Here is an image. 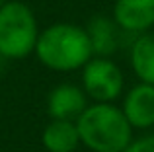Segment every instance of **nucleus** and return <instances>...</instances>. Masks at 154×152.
I'll return each mask as SVG.
<instances>
[{
  "instance_id": "7ed1b4c3",
  "label": "nucleus",
  "mask_w": 154,
  "mask_h": 152,
  "mask_svg": "<svg viewBox=\"0 0 154 152\" xmlns=\"http://www.w3.org/2000/svg\"><path fill=\"white\" fill-rule=\"evenodd\" d=\"M39 27L27 4L8 0L0 8V55L4 59H26L35 51Z\"/></svg>"
},
{
  "instance_id": "1a4fd4ad",
  "label": "nucleus",
  "mask_w": 154,
  "mask_h": 152,
  "mask_svg": "<svg viewBox=\"0 0 154 152\" xmlns=\"http://www.w3.org/2000/svg\"><path fill=\"white\" fill-rule=\"evenodd\" d=\"M94 57H109L119 47V26L105 16H96L86 27Z\"/></svg>"
},
{
  "instance_id": "39448f33",
  "label": "nucleus",
  "mask_w": 154,
  "mask_h": 152,
  "mask_svg": "<svg viewBox=\"0 0 154 152\" xmlns=\"http://www.w3.org/2000/svg\"><path fill=\"white\" fill-rule=\"evenodd\" d=\"M113 22L121 31L146 33L154 26V0H115Z\"/></svg>"
},
{
  "instance_id": "9b49d317",
  "label": "nucleus",
  "mask_w": 154,
  "mask_h": 152,
  "mask_svg": "<svg viewBox=\"0 0 154 152\" xmlns=\"http://www.w3.org/2000/svg\"><path fill=\"white\" fill-rule=\"evenodd\" d=\"M125 152H154V135L133 138V142L125 148Z\"/></svg>"
},
{
  "instance_id": "f257e3e1",
  "label": "nucleus",
  "mask_w": 154,
  "mask_h": 152,
  "mask_svg": "<svg viewBox=\"0 0 154 152\" xmlns=\"http://www.w3.org/2000/svg\"><path fill=\"white\" fill-rule=\"evenodd\" d=\"M35 55L47 68L57 72H70L82 68L94 57V51L84 27L59 22L39 33Z\"/></svg>"
},
{
  "instance_id": "423d86ee",
  "label": "nucleus",
  "mask_w": 154,
  "mask_h": 152,
  "mask_svg": "<svg viewBox=\"0 0 154 152\" xmlns=\"http://www.w3.org/2000/svg\"><path fill=\"white\" fill-rule=\"evenodd\" d=\"M88 107V96L76 84H59L47 98V113L51 119L76 121Z\"/></svg>"
},
{
  "instance_id": "6e6552de",
  "label": "nucleus",
  "mask_w": 154,
  "mask_h": 152,
  "mask_svg": "<svg viewBox=\"0 0 154 152\" xmlns=\"http://www.w3.org/2000/svg\"><path fill=\"white\" fill-rule=\"evenodd\" d=\"M41 144L47 152H74L80 146L76 121L53 119L41 133Z\"/></svg>"
},
{
  "instance_id": "20e7f679",
  "label": "nucleus",
  "mask_w": 154,
  "mask_h": 152,
  "mask_svg": "<svg viewBox=\"0 0 154 152\" xmlns=\"http://www.w3.org/2000/svg\"><path fill=\"white\" fill-rule=\"evenodd\" d=\"M123 86V72L109 57H92L82 66V90L96 103H113Z\"/></svg>"
},
{
  "instance_id": "9d476101",
  "label": "nucleus",
  "mask_w": 154,
  "mask_h": 152,
  "mask_svg": "<svg viewBox=\"0 0 154 152\" xmlns=\"http://www.w3.org/2000/svg\"><path fill=\"white\" fill-rule=\"evenodd\" d=\"M131 66L140 82L154 86V33H140L133 41Z\"/></svg>"
},
{
  "instance_id": "f8f14e48",
  "label": "nucleus",
  "mask_w": 154,
  "mask_h": 152,
  "mask_svg": "<svg viewBox=\"0 0 154 152\" xmlns=\"http://www.w3.org/2000/svg\"><path fill=\"white\" fill-rule=\"evenodd\" d=\"M6 2H8V0H0V8H2V6H4Z\"/></svg>"
},
{
  "instance_id": "0eeeda50",
  "label": "nucleus",
  "mask_w": 154,
  "mask_h": 152,
  "mask_svg": "<svg viewBox=\"0 0 154 152\" xmlns=\"http://www.w3.org/2000/svg\"><path fill=\"white\" fill-rule=\"evenodd\" d=\"M121 111L133 129H150L154 125V86L137 84L127 92Z\"/></svg>"
},
{
  "instance_id": "f03ea898",
  "label": "nucleus",
  "mask_w": 154,
  "mask_h": 152,
  "mask_svg": "<svg viewBox=\"0 0 154 152\" xmlns=\"http://www.w3.org/2000/svg\"><path fill=\"white\" fill-rule=\"evenodd\" d=\"M80 142L90 152H125L133 142V127L121 107L92 103L76 119Z\"/></svg>"
}]
</instances>
